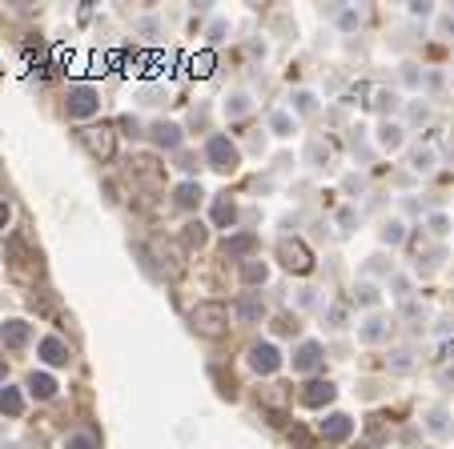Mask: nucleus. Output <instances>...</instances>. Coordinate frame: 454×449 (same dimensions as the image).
<instances>
[{
  "label": "nucleus",
  "mask_w": 454,
  "mask_h": 449,
  "mask_svg": "<svg viewBox=\"0 0 454 449\" xmlns=\"http://www.w3.org/2000/svg\"><path fill=\"white\" fill-rule=\"evenodd\" d=\"M81 141L89 144V153H97V157H109V153H113V132H109V128H85Z\"/></svg>",
  "instance_id": "obj_6"
},
{
  "label": "nucleus",
  "mask_w": 454,
  "mask_h": 449,
  "mask_svg": "<svg viewBox=\"0 0 454 449\" xmlns=\"http://www.w3.org/2000/svg\"><path fill=\"white\" fill-rule=\"evenodd\" d=\"M233 213H237V208H233V201H217V205H213L217 224H229V221H233Z\"/></svg>",
  "instance_id": "obj_20"
},
{
  "label": "nucleus",
  "mask_w": 454,
  "mask_h": 449,
  "mask_svg": "<svg viewBox=\"0 0 454 449\" xmlns=\"http://www.w3.org/2000/svg\"><path fill=\"white\" fill-rule=\"evenodd\" d=\"M382 144H386V149H398V144H402V132H398V128H382Z\"/></svg>",
  "instance_id": "obj_22"
},
{
  "label": "nucleus",
  "mask_w": 454,
  "mask_h": 449,
  "mask_svg": "<svg viewBox=\"0 0 454 449\" xmlns=\"http://www.w3.org/2000/svg\"><path fill=\"white\" fill-rule=\"evenodd\" d=\"M0 341H4L8 349H20V345L29 341V325H24V321H4V325H0Z\"/></svg>",
  "instance_id": "obj_10"
},
{
  "label": "nucleus",
  "mask_w": 454,
  "mask_h": 449,
  "mask_svg": "<svg viewBox=\"0 0 454 449\" xmlns=\"http://www.w3.org/2000/svg\"><path fill=\"white\" fill-rule=\"evenodd\" d=\"M205 157H210V165L221 169V173H233V169H237V149H233L226 137H213V141L205 144Z\"/></svg>",
  "instance_id": "obj_2"
},
{
  "label": "nucleus",
  "mask_w": 454,
  "mask_h": 449,
  "mask_svg": "<svg viewBox=\"0 0 454 449\" xmlns=\"http://www.w3.org/2000/svg\"><path fill=\"white\" fill-rule=\"evenodd\" d=\"M197 201H201V185H181V189H177V205L193 208Z\"/></svg>",
  "instance_id": "obj_18"
},
{
  "label": "nucleus",
  "mask_w": 454,
  "mask_h": 449,
  "mask_svg": "<svg viewBox=\"0 0 454 449\" xmlns=\"http://www.w3.org/2000/svg\"><path fill=\"white\" fill-rule=\"evenodd\" d=\"M302 401H306V405H330V401H334V385H330V381H314V385H306Z\"/></svg>",
  "instance_id": "obj_11"
},
{
  "label": "nucleus",
  "mask_w": 454,
  "mask_h": 449,
  "mask_svg": "<svg viewBox=\"0 0 454 449\" xmlns=\"http://www.w3.org/2000/svg\"><path fill=\"white\" fill-rule=\"evenodd\" d=\"M29 389H33V397H41V401L57 397V381H52L49 373H33V377H29Z\"/></svg>",
  "instance_id": "obj_13"
},
{
  "label": "nucleus",
  "mask_w": 454,
  "mask_h": 449,
  "mask_svg": "<svg viewBox=\"0 0 454 449\" xmlns=\"http://www.w3.org/2000/svg\"><path fill=\"white\" fill-rule=\"evenodd\" d=\"M430 429H434V433H446V413H442V409H434V413H430Z\"/></svg>",
  "instance_id": "obj_24"
},
{
  "label": "nucleus",
  "mask_w": 454,
  "mask_h": 449,
  "mask_svg": "<svg viewBox=\"0 0 454 449\" xmlns=\"http://www.w3.org/2000/svg\"><path fill=\"white\" fill-rule=\"evenodd\" d=\"M97 109H101V100L89 84H73L68 89V116H93Z\"/></svg>",
  "instance_id": "obj_3"
},
{
  "label": "nucleus",
  "mask_w": 454,
  "mask_h": 449,
  "mask_svg": "<svg viewBox=\"0 0 454 449\" xmlns=\"http://www.w3.org/2000/svg\"><path fill=\"white\" fill-rule=\"evenodd\" d=\"M185 241L189 245H201L205 241V224H185Z\"/></svg>",
  "instance_id": "obj_21"
},
{
  "label": "nucleus",
  "mask_w": 454,
  "mask_h": 449,
  "mask_svg": "<svg viewBox=\"0 0 454 449\" xmlns=\"http://www.w3.org/2000/svg\"><path fill=\"white\" fill-rule=\"evenodd\" d=\"M68 357H73V353H68V345L61 337H45V341H41V361H45V365H65Z\"/></svg>",
  "instance_id": "obj_8"
},
{
  "label": "nucleus",
  "mask_w": 454,
  "mask_h": 449,
  "mask_svg": "<svg viewBox=\"0 0 454 449\" xmlns=\"http://www.w3.org/2000/svg\"><path fill=\"white\" fill-rule=\"evenodd\" d=\"M189 321H193V329H201V333H221L229 325V309L221 301H201V305H193Z\"/></svg>",
  "instance_id": "obj_1"
},
{
  "label": "nucleus",
  "mask_w": 454,
  "mask_h": 449,
  "mask_svg": "<svg viewBox=\"0 0 454 449\" xmlns=\"http://www.w3.org/2000/svg\"><path fill=\"white\" fill-rule=\"evenodd\" d=\"M0 224H8V205H0Z\"/></svg>",
  "instance_id": "obj_26"
},
{
  "label": "nucleus",
  "mask_w": 454,
  "mask_h": 449,
  "mask_svg": "<svg viewBox=\"0 0 454 449\" xmlns=\"http://www.w3.org/2000/svg\"><path fill=\"white\" fill-rule=\"evenodd\" d=\"M153 137H157V144H165V149H177V144H181V128L177 125H157V128H153Z\"/></svg>",
  "instance_id": "obj_15"
},
{
  "label": "nucleus",
  "mask_w": 454,
  "mask_h": 449,
  "mask_svg": "<svg viewBox=\"0 0 454 449\" xmlns=\"http://www.w3.org/2000/svg\"><path fill=\"white\" fill-rule=\"evenodd\" d=\"M237 317H242V321H261V317H265L261 297H245V301H237Z\"/></svg>",
  "instance_id": "obj_14"
},
{
  "label": "nucleus",
  "mask_w": 454,
  "mask_h": 449,
  "mask_svg": "<svg viewBox=\"0 0 454 449\" xmlns=\"http://www.w3.org/2000/svg\"><path fill=\"white\" fill-rule=\"evenodd\" d=\"M0 377H4V365H0Z\"/></svg>",
  "instance_id": "obj_27"
},
{
  "label": "nucleus",
  "mask_w": 454,
  "mask_h": 449,
  "mask_svg": "<svg viewBox=\"0 0 454 449\" xmlns=\"http://www.w3.org/2000/svg\"><path fill=\"white\" fill-rule=\"evenodd\" d=\"M362 337H366V341H378V337H382V321H366Z\"/></svg>",
  "instance_id": "obj_23"
},
{
  "label": "nucleus",
  "mask_w": 454,
  "mask_h": 449,
  "mask_svg": "<svg viewBox=\"0 0 454 449\" xmlns=\"http://www.w3.org/2000/svg\"><path fill=\"white\" fill-rule=\"evenodd\" d=\"M318 361H322V345H318V341H306L302 349L293 353V369H298V373H309V369H318Z\"/></svg>",
  "instance_id": "obj_9"
},
{
  "label": "nucleus",
  "mask_w": 454,
  "mask_h": 449,
  "mask_svg": "<svg viewBox=\"0 0 454 449\" xmlns=\"http://www.w3.org/2000/svg\"><path fill=\"white\" fill-rule=\"evenodd\" d=\"M277 365H281V353H277L270 341H261V345L249 349V369H254V373H265V377H270Z\"/></svg>",
  "instance_id": "obj_5"
},
{
  "label": "nucleus",
  "mask_w": 454,
  "mask_h": 449,
  "mask_svg": "<svg viewBox=\"0 0 454 449\" xmlns=\"http://www.w3.org/2000/svg\"><path fill=\"white\" fill-rule=\"evenodd\" d=\"M277 257H281L286 269H293V273H309V265H314V257H309V249L302 241H281V245H277Z\"/></svg>",
  "instance_id": "obj_4"
},
{
  "label": "nucleus",
  "mask_w": 454,
  "mask_h": 449,
  "mask_svg": "<svg viewBox=\"0 0 454 449\" xmlns=\"http://www.w3.org/2000/svg\"><path fill=\"white\" fill-rule=\"evenodd\" d=\"M65 449H97V437H93L89 429H73L65 437Z\"/></svg>",
  "instance_id": "obj_16"
},
{
  "label": "nucleus",
  "mask_w": 454,
  "mask_h": 449,
  "mask_svg": "<svg viewBox=\"0 0 454 449\" xmlns=\"http://www.w3.org/2000/svg\"><path fill=\"white\" fill-rule=\"evenodd\" d=\"M0 413H4V417H20V413H24V397H20L17 389H8V385L0 389Z\"/></svg>",
  "instance_id": "obj_12"
},
{
  "label": "nucleus",
  "mask_w": 454,
  "mask_h": 449,
  "mask_svg": "<svg viewBox=\"0 0 454 449\" xmlns=\"http://www.w3.org/2000/svg\"><path fill=\"white\" fill-rule=\"evenodd\" d=\"M350 433H354V421H350L346 413H330L322 421V437H330V441H346Z\"/></svg>",
  "instance_id": "obj_7"
},
{
  "label": "nucleus",
  "mask_w": 454,
  "mask_h": 449,
  "mask_svg": "<svg viewBox=\"0 0 454 449\" xmlns=\"http://www.w3.org/2000/svg\"><path fill=\"white\" fill-rule=\"evenodd\" d=\"M342 317H346V309H342V305H334V309H330V321H334V325H342Z\"/></svg>",
  "instance_id": "obj_25"
},
{
  "label": "nucleus",
  "mask_w": 454,
  "mask_h": 449,
  "mask_svg": "<svg viewBox=\"0 0 454 449\" xmlns=\"http://www.w3.org/2000/svg\"><path fill=\"white\" fill-rule=\"evenodd\" d=\"M242 277L249 281V285H258V281H265V265H258V261H245V265H242Z\"/></svg>",
  "instance_id": "obj_19"
},
{
  "label": "nucleus",
  "mask_w": 454,
  "mask_h": 449,
  "mask_svg": "<svg viewBox=\"0 0 454 449\" xmlns=\"http://www.w3.org/2000/svg\"><path fill=\"white\" fill-rule=\"evenodd\" d=\"M249 249H254V237H249V233L226 241V253H229V257H242V253H249Z\"/></svg>",
  "instance_id": "obj_17"
}]
</instances>
